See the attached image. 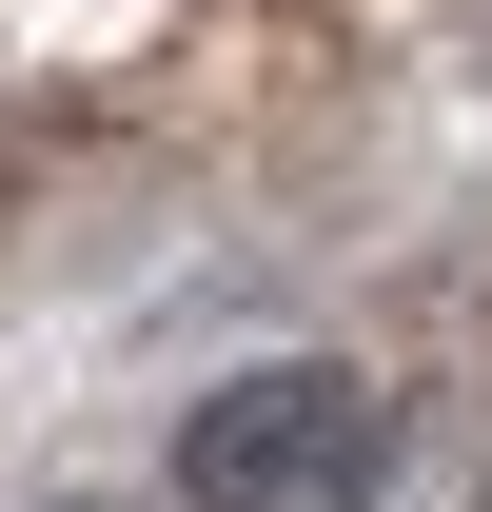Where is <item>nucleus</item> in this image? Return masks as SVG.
I'll return each instance as SVG.
<instances>
[{"instance_id":"obj_1","label":"nucleus","mask_w":492,"mask_h":512,"mask_svg":"<svg viewBox=\"0 0 492 512\" xmlns=\"http://www.w3.org/2000/svg\"><path fill=\"white\" fill-rule=\"evenodd\" d=\"M374 473H394V414H374V375H335V355L217 375L178 414V493L197 512H374Z\"/></svg>"}]
</instances>
